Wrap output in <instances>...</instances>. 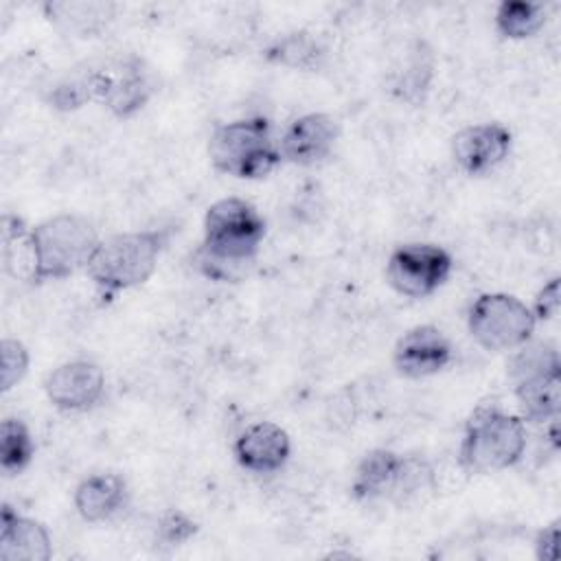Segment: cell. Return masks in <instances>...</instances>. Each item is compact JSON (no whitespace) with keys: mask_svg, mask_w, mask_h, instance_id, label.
<instances>
[{"mask_svg":"<svg viewBox=\"0 0 561 561\" xmlns=\"http://www.w3.org/2000/svg\"><path fill=\"white\" fill-rule=\"evenodd\" d=\"M208 156L219 173L241 180L265 178L283 162L278 142L272 140V123L265 116L219 125L210 134Z\"/></svg>","mask_w":561,"mask_h":561,"instance_id":"5b68a950","label":"cell"},{"mask_svg":"<svg viewBox=\"0 0 561 561\" xmlns=\"http://www.w3.org/2000/svg\"><path fill=\"white\" fill-rule=\"evenodd\" d=\"M35 445L20 419H4L0 427V467L7 476L22 473L33 460Z\"/></svg>","mask_w":561,"mask_h":561,"instance_id":"44dd1931","label":"cell"},{"mask_svg":"<svg viewBox=\"0 0 561 561\" xmlns=\"http://www.w3.org/2000/svg\"><path fill=\"white\" fill-rule=\"evenodd\" d=\"M53 541L44 524L15 513L9 504L0 513V559L2 561H48Z\"/></svg>","mask_w":561,"mask_h":561,"instance_id":"2e32d148","label":"cell"},{"mask_svg":"<svg viewBox=\"0 0 561 561\" xmlns=\"http://www.w3.org/2000/svg\"><path fill=\"white\" fill-rule=\"evenodd\" d=\"M546 24V9L539 2L504 0L495 11V28L508 39L533 37Z\"/></svg>","mask_w":561,"mask_h":561,"instance_id":"ffe728a7","label":"cell"},{"mask_svg":"<svg viewBox=\"0 0 561 561\" xmlns=\"http://www.w3.org/2000/svg\"><path fill=\"white\" fill-rule=\"evenodd\" d=\"M99 83H96V70H81L64 77L48 94V103L55 110L70 112L79 110L88 101H96Z\"/></svg>","mask_w":561,"mask_h":561,"instance_id":"603a6c76","label":"cell"},{"mask_svg":"<svg viewBox=\"0 0 561 561\" xmlns=\"http://www.w3.org/2000/svg\"><path fill=\"white\" fill-rule=\"evenodd\" d=\"M535 320H552L559 311V276H552L537 294L535 305L530 307Z\"/></svg>","mask_w":561,"mask_h":561,"instance_id":"484cf974","label":"cell"},{"mask_svg":"<svg viewBox=\"0 0 561 561\" xmlns=\"http://www.w3.org/2000/svg\"><path fill=\"white\" fill-rule=\"evenodd\" d=\"M129 500L127 482L118 473H94L79 482L75 508L85 522H107L118 515Z\"/></svg>","mask_w":561,"mask_h":561,"instance_id":"e0dca14e","label":"cell"},{"mask_svg":"<svg viewBox=\"0 0 561 561\" xmlns=\"http://www.w3.org/2000/svg\"><path fill=\"white\" fill-rule=\"evenodd\" d=\"M28 351L20 340L4 337L0 344V388L9 392L20 383L28 370Z\"/></svg>","mask_w":561,"mask_h":561,"instance_id":"cb8c5ba5","label":"cell"},{"mask_svg":"<svg viewBox=\"0 0 561 561\" xmlns=\"http://www.w3.org/2000/svg\"><path fill=\"white\" fill-rule=\"evenodd\" d=\"M340 125L333 116L311 112L289 123L278 140V151L285 162L311 167L327 160L337 142Z\"/></svg>","mask_w":561,"mask_h":561,"instance_id":"7c38bea8","label":"cell"},{"mask_svg":"<svg viewBox=\"0 0 561 561\" xmlns=\"http://www.w3.org/2000/svg\"><path fill=\"white\" fill-rule=\"evenodd\" d=\"M263 239L265 219L256 206L241 197H224L206 210L197 265L208 278L237 280L256 259Z\"/></svg>","mask_w":561,"mask_h":561,"instance_id":"6da1fadb","label":"cell"},{"mask_svg":"<svg viewBox=\"0 0 561 561\" xmlns=\"http://www.w3.org/2000/svg\"><path fill=\"white\" fill-rule=\"evenodd\" d=\"M99 243L90 219L72 213L48 217L26 234L28 278L33 283L68 278L88 267Z\"/></svg>","mask_w":561,"mask_h":561,"instance_id":"3957f363","label":"cell"},{"mask_svg":"<svg viewBox=\"0 0 561 561\" xmlns=\"http://www.w3.org/2000/svg\"><path fill=\"white\" fill-rule=\"evenodd\" d=\"M451 344L434 324H419L405 331L392 353L394 368L403 377H430L451 362Z\"/></svg>","mask_w":561,"mask_h":561,"instance_id":"4fadbf2b","label":"cell"},{"mask_svg":"<svg viewBox=\"0 0 561 561\" xmlns=\"http://www.w3.org/2000/svg\"><path fill=\"white\" fill-rule=\"evenodd\" d=\"M48 401L61 412H85L105 392L103 368L90 359H72L48 373L44 381Z\"/></svg>","mask_w":561,"mask_h":561,"instance_id":"30bf717a","label":"cell"},{"mask_svg":"<svg viewBox=\"0 0 561 561\" xmlns=\"http://www.w3.org/2000/svg\"><path fill=\"white\" fill-rule=\"evenodd\" d=\"M434 79V53L423 39H412L403 64L392 72L390 90L405 103L419 105L425 101L430 92V83Z\"/></svg>","mask_w":561,"mask_h":561,"instance_id":"ac0fdd59","label":"cell"},{"mask_svg":"<svg viewBox=\"0 0 561 561\" xmlns=\"http://www.w3.org/2000/svg\"><path fill=\"white\" fill-rule=\"evenodd\" d=\"M171 234L173 228H151L101 239L85 267L99 296L112 300L116 294L149 280Z\"/></svg>","mask_w":561,"mask_h":561,"instance_id":"7a4b0ae2","label":"cell"},{"mask_svg":"<svg viewBox=\"0 0 561 561\" xmlns=\"http://www.w3.org/2000/svg\"><path fill=\"white\" fill-rule=\"evenodd\" d=\"M469 333L486 351H511L535 333V313L511 294H482L469 309Z\"/></svg>","mask_w":561,"mask_h":561,"instance_id":"ba28073f","label":"cell"},{"mask_svg":"<svg viewBox=\"0 0 561 561\" xmlns=\"http://www.w3.org/2000/svg\"><path fill=\"white\" fill-rule=\"evenodd\" d=\"M101 101L114 116L129 118L147 105L153 94V83L149 81L147 70L140 68V61H127L116 70H96Z\"/></svg>","mask_w":561,"mask_h":561,"instance_id":"9a60e30c","label":"cell"},{"mask_svg":"<svg viewBox=\"0 0 561 561\" xmlns=\"http://www.w3.org/2000/svg\"><path fill=\"white\" fill-rule=\"evenodd\" d=\"M524 451V419L495 403H482L471 412L465 425L458 460L469 473H489L513 467L522 460Z\"/></svg>","mask_w":561,"mask_h":561,"instance_id":"277c9868","label":"cell"},{"mask_svg":"<svg viewBox=\"0 0 561 561\" xmlns=\"http://www.w3.org/2000/svg\"><path fill=\"white\" fill-rule=\"evenodd\" d=\"M508 375L524 421H557L561 410V359L552 342L522 344V351L511 359Z\"/></svg>","mask_w":561,"mask_h":561,"instance_id":"52a82bcc","label":"cell"},{"mask_svg":"<svg viewBox=\"0 0 561 561\" xmlns=\"http://www.w3.org/2000/svg\"><path fill=\"white\" fill-rule=\"evenodd\" d=\"M559 543V522L543 526L535 537V557L539 561H554Z\"/></svg>","mask_w":561,"mask_h":561,"instance_id":"4316f807","label":"cell"},{"mask_svg":"<svg viewBox=\"0 0 561 561\" xmlns=\"http://www.w3.org/2000/svg\"><path fill=\"white\" fill-rule=\"evenodd\" d=\"M197 533V524L182 511H169L158 522V539L167 546H178Z\"/></svg>","mask_w":561,"mask_h":561,"instance_id":"d4e9b609","label":"cell"},{"mask_svg":"<svg viewBox=\"0 0 561 561\" xmlns=\"http://www.w3.org/2000/svg\"><path fill=\"white\" fill-rule=\"evenodd\" d=\"M289 434L272 421L248 425L234 440L237 462L252 473H274L283 469L289 460Z\"/></svg>","mask_w":561,"mask_h":561,"instance_id":"5bb4252c","label":"cell"},{"mask_svg":"<svg viewBox=\"0 0 561 561\" xmlns=\"http://www.w3.org/2000/svg\"><path fill=\"white\" fill-rule=\"evenodd\" d=\"M451 272V256L434 243H405L392 250L386 263L390 287L408 298L434 294Z\"/></svg>","mask_w":561,"mask_h":561,"instance_id":"9c48e42d","label":"cell"},{"mask_svg":"<svg viewBox=\"0 0 561 561\" xmlns=\"http://www.w3.org/2000/svg\"><path fill=\"white\" fill-rule=\"evenodd\" d=\"M513 147V134L502 123H480L451 138V156L469 175H484L502 164Z\"/></svg>","mask_w":561,"mask_h":561,"instance_id":"8fae6325","label":"cell"},{"mask_svg":"<svg viewBox=\"0 0 561 561\" xmlns=\"http://www.w3.org/2000/svg\"><path fill=\"white\" fill-rule=\"evenodd\" d=\"M434 486V471L419 456H401L392 449L368 451L353 476L351 495L357 502L390 500L405 504Z\"/></svg>","mask_w":561,"mask_h":561,"instance_id":"8992f818","label":"cell"},{"mask_svg":"<svg viewBox=\"0 0 561 561\" xmlns=\"http://www.w3.org/2000/svg\"><path fill=\"white\" fill-rule=\"evenodd\" d=\"M324 55H327V50L322 48V44L305 31L287 33V35L278 37L265 50V57L270 61H276L280 66H289V68H298V70L320 68Z\"/></svg>","mask_w":561,"mask_h":561,"instance_id":"d6986e66","label":"cell"},{"mask_svg":"<svg viewBox=\"0 0 561 561\" xmlns=\"http://www.w3.org/2000/svg\"><path fill=\"white\" fill-rule=\"evenodd\" d=\"M44 11L50 20L66 24L68 28L90 31L92 26H101L114 13V4L110 2H46Z\"/></svg>","mask_w":561,"mask_h":561,"instance_id":"7402d4cb","label":"cell"}]
</instances>
